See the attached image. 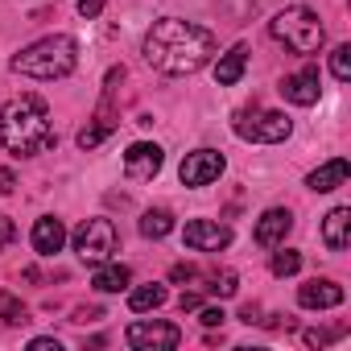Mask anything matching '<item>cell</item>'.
<instances>
[{
	"label": "cell",
	"instance_id": "obj_31",
	"mask_svg": "<svg viewBox=\"0 0 351 351\" xmlns=\"http://www.w3.org/2000/svg\"><path fill=\"white\" fill-rule=\"evenodd\" d=\"M169 277H173V281H191V277H195V265H173Z\"/></svg>",
	"mask_w": 351,
	"mask_h": 351
},
{
	"label": "cell",
	"instance_id": "obj_24",
	"mask_svg": "<svg viewBox=\"0 0 351 351\" xmlns=\"http://www.w3.org/2000/svg\"><path fill=\"white\" fill-rule=\"evenodd\" d=\"M298 269H302V252L285 248V252H277V256H273V273H277V277H293Z\"/></svg>",
	"mask_w": 351,
	"mask_h": 351
},
{
	"label": "cell",
	"instance_id": "obj_30",
	"mask_svg": "<svg viewBox=\"0 0 351 351\" xmlns=\"http://www.w3.org/2000/svg\"><path fill=\"white\" fill-rule=\"evenodd\" d=\"M91 318H104V310H99V306H83V310H75V322H91Z\"/></svg>",
	"mask_w": 351,
	"mask_h": 351
},
{
	"label": "cell",
	"instance_id": "obj_5",
	"mask_svg": "<svg viewBox=\"0 0 351 351\" xmlns=\"http://www.w3.org/2000/svg\"><path fill=\"white\" fill-rule=\"evenodd\" d=\"M232 128H236V136H244V141H252V145H281V141L289 136V128H293V124L285 120V112L244 108V112H236Z\"/></svg>",
	"mask_w": 351,
	"mask_h": 351
},
{
	"label": "cell",
	"instance_id": "obj_34",
	"mask_svg": "<svg viewBox=\"0 0 351 351\" xmlns=\"http://www.w3.org/2000/svg\"><path fill=\"white\" fill-rule=\"evenodd\" d=\"M13 186H17V182H13V173H9V169H0V195H13Z\"/></svg>",
	"mask_w": 351,
	"mask_h": 351
},
{
	"label": "cell",
	"instance_id": "obj_22",
	"mask_svg": "<svg viewBox=\"0 0 351 351\" xmlns=\"http://www.w3.org/2000/svg\"><path fill=\"white\" fill-rule=\"evenodd\" d=\"M21 322H29V310L9 289H0V326H21Z\"/></svg>",
	"mask_w": 351,
	"mask_h": 351
},
{
	"label": "cell",
	"instance_id": "obj_15",
	"mask_svg": "<svg viewBox=\"0 0 351 351\" xmlns=\"http://www.w3.org/2000/svg\"><path fill=\"white\" fill-rule=\"evenodd\" d=\"M347 240H351V211H347V207H335V211L322 219V244H326L330 252H343Z\"/></svg>",
	"mask_w": 351,
	"mask_h": 351
},
{
	"label": "cell",
	"instance_id": "obj_28",
	"mask_svg": "<svg viewBox=\"0 0 351 351\" xmlns=\"http://www.w3.org/2000/svg\"><path fill=\"white\" fill-rule=\"evenodd\" d=\"M13 236H17L13 219H9V215H0V248H5V244H13Z\"/></svg>",
	"mask_w": 351,
	"mask_h": 351
},
{
	"label": "cell",
	"instance_id": "obj_25",
	"mask_svg": "<svg viewBox=\"0 0 351 351\" xmlns=\"http://www.w3.org/2000/svg\"><path fill=\"white\" fill-rule=\"evenodd\" d=\"M236 289H240L236 273H219V277H211V293H215V298H236Z\"/></svg>",
	"mask_w": 351,
	"mask_h": 351
},
{
	"label": "cell",
	"instance_id": "obj_13",
	"mask_svg": "<svg viewBox=\"0 0 351 351\" xmlns=\"http://www.w3.org/2000/svg\"><path fill=\"white\" fill-rule=\"evenodd\" d=\"M298 302L306 306V310H335L339 302H343V285L339 281H306L302 289H298Z\"/></svg>",
	"mask_w": 351,
	"mask_h": 351
},
{
	"label": "cell",
	"instance_id": "obj_33",
	"mask_svg": "<svg viewBox=\"0 0 351 351\" xmlns=\"http://www.w3.org/2000/svg\"><path fill=\"white\" fill-rule=\"evenodd\" d=\"M29 351H58V339H34Z\"/></svg>",
	"mask_w": 351,
	"mask_h": 351
},
{
	"label": "cell",
	"instance_id": "obj_4",
	"mask_svg": "<svg viewBox=\"0 0 351 351\" xmlns=\"http://www.w3.org/2000/svg\"><path fill=\"white\" fill-rule=\"evenodd\" d=\"M269 34L289 50V54H318L322 50V42H326V29H322V21H318V13H310V9H302V5H293V9H281L273 21H269Z\"/></svg>",
	"mask_w": 351,
	"mask_h": 351
},
{
	"label": "cell",
	"instance_id": "obj_32",
	"mask_svg": "<svg viewBox=\"0 0 351 351\" xmlns=\"http://www.w3.org/2000/svg\"><path fill=\"white\" fill-rule=\"evenodd\" d=\"M178 306H182V310H199V306H203V298H199V293H182V298H178Z\"/></svg>",
	"mask_w": 351,
	"mask_h": 351
},
{
	"label": "cell",
	"instance_id": "obj_29",
	"mask_svg": "<svg viewBox=\"0 0 351 351\" xmlns=\"http://www.w3.org/2000/svg\"><path fill=\"white\" fill-rule=\"evenodd\" d=\"M79 13H83L87 21H91V17H99V13H104V0H79Z\"/></svg>",
	"mask_w": 351,
	"mask_h": 351
},
{
	"label": "cell",
	"instance_id": "obj_10",
	"mask_svg": "<svg viewBox=\"0 0 351 351\" xmlns=\"http://www.w3.org/2000/svg\"><path fill=\"white\" fill-rule=\"evenodd\" d=\"M161 149L157 145H149V141H136V145H128V153H124V173L132 182H149V178H157V169H161Z\"/></svg>",
	"mask_w": 351,
	"mask_h": 351
},
{
	"label": "cell",
	"instance_id": "obj_7",
	"mask_svg": "<svg viewBox=\"0 0 351 351\" xmlns=\"http://www.w3.org/2000/svg\"><path fill=\"white\" fill-rule=\"evenodd\" d=\"M124 343L132 351H169V347L182 343V330L173 322H132L124 330Z\"/></svg>",
	"mask_w": 351,
	"mask_h": 351
},
{
	"label": "cell",
	"instance_id": "obj_17",
	"mask_svg": "<svg viewBox=\"0 0 351 351\" xmlns=\"http://www.w3.org/2000/svg\"><path fill=\"white\" fill-rule=\"evenodd\" d=\"M244 66H248V46H232V50H228V54L215 62V83H219V87H232V83H240Z\"/></svg>",
	"mask_w": 351,
	"mask_h": 351
},
{
	"label": "cell",
	"instance_id": "obj_35",
	"mask_svg": "<svg viewBox=\"0 0 351 351\" xmlns=\"http://www.w3.org/2000/svg\"><path fill=\"white\" fill-rule=\"evenodd\" d=\"M240 318L252 326V322H261V310H256V306H244V310H240Z\"/></svg>",
	"mask_w": 351,
	"mask_h": 351
},
{
	"label": "cell",
	"instance_id": "obj_26",
	"mask_svg": "<svg viewBox=\"0 0 351 351\" xmlns=\"http://www.w3.org/2000/svg\"><path fill=\"white\" fill-rule=\"evenodd\" d=\"M347 335V326H330V330H306L302 339L310 343V347H326V343H335V339H343Z\"/></svg>",
	"mask_w": 351,
	"mask_h": 351
},
{
	"label": "cell",
	"instance_id": "obj_3",
	"mask_svg": "<svg viewBox=\"0 0 351 351\" xmlns=\"http://www.w3.org/2000/svg\"><path fill=\"white\" fill-rule=\"evenodd\" d=\"M79 62V46L75 38L66 34H54V38H42L34 46H25L21 54H13V71L17 75H29V79H66Z\"/></svg>",
	"mask_w": 351,
	"mask_h": 351
},
{
	"label": "cell",
	"instance_id": "obj_14",
	"mask_svg": "<svg viewBox=\"0 0 351 351\" xmlns=\"http://www.w3.org/2000/svg\"><path fill=\"white\" fill-rule=\"evenodd\" d=\"M34 252L38 256H54V252H62V244H66V228H62V219H54V215H46V219H38L34 223Z\"/></svg>",
	"mask_w": 351,
	"mask_h": 351
},
{
	"label": "cell",
	"instance_id": "obj_12",
	"mask_svg": "<svg viewBox=\"0 0 351 351\" xmlns=\"http://www.w3.org/2000/svg\"><path fill=\"white\" fill-rule=\"evenodd\" d=\"M289 228H293V215L281 211V207H273V211H265V215L256 219V232H252V236H256L261 248H277V244H285Z\"/></svg>",
	"mask_w": 351,
	"mask_h": 351
},
{
	"label": "cell",
	"instance_id": "obj_9",
	"mask_svg": "<svg viewBox=\"0 0 351 351\" xmlns=\"http://www.w3.org/2000/svg\"><path fill=\"white\" fill-rule=\"evenodd\" d=\"M182 240H186V248H195V252H219V248L232 244V228L211 223V219H191L186 232H182Z\"/></svg>",
	"mask_w": 351,
	"mask_h": 351
},
{
	"label": "cell",
	"instance_id": "obj_19",
	"mask_svg": "<svg viewBox=\"0 0 351 351\" xmlns=\"http://www.w3.org/2000/svg\"><path fill=\"white\" fill-rule=\"evenodd\" d=\"M112 128H116V116H112V108L104 104V108H99V116H95V124L79 128V149H95V145H99Z\"/></svg>",
	"mask_w": 351,
	"mask_h": 351
},
{
	"label": "cell",
	"instance_id": "obj_6",
	"mask_svg": "<svg viewBox=\"0 0 351 351\" xmlns=\"http://www.w3.org/2000/svg\"><path fill=\"white\" fill-rule=\"evenodd\" d=\"M120 248V236H116V223L112 219H83L79 223V232H75V252L87 261V265H99V261H108L112 252Z\"/></svg>",
	"mask_w": 351,
	"mask_h": 351
},
{
	"label": "cell",
	"instance_id": "obj_16",
	"mask_svg": "<svg viewBox=\"0 0 351 351\" xmlns=\"http://www.w3.org/2000/svg\"><path fill=\"white\" fill-rule=\"evenodd\" d=\"M347 173H351L347 157H335V161H326V165H318V169L310 173L306 186H310V191H318V195H326V191H335V186H343V182H347Z\"/></svg>",
	"mask_w": 351,
	"mask_h": 351
},
{
	"label": "cell",
	"instance_id": "obj_21",
	"mask_svg": "<svg viewBox=\"0 0 351 351\" xmlns=\"http://www.w3.org/2000/svg\"><path fill=\"white\" fill-rule=\"evenodd\" d=\"M173 232V215L169 211H145L141 215V236L145 240H165Z\"/></svg>",
	"mask_w": 351,
	"mask_h": 351
},
{
	"label": "cell",
	"instance_id": "obj_23",
	"mask_svg": "<svg viewBox=\"0 0 351 351\" xmlns=\"http://www.w3.org/2000/svg\"><path fill=\"white\" fill-rule=\"evenodd\" d=\"M330 75H335L339 83L351 79V46H335V50H330Z\"/></svg>",
	"mask_w": 351,
	"mask_h": 351
},
{
	"label": "cell",
	"instance_id": "obj_1",
	"mask_svg": "<svg viewBox=\"0 0 351 351\" xmlns=\"http://www.w3.org/2000/svg\"><path fill=\"white\" fill-rule=\"evenodd\" d=\"M215 50H219L215 34L182 17H161L145 34V62L161 75H195L211 62Z\"/></svg>",
	"mask_w": 351,
	"mask_h": 351
},
{
	"label": "cell",
	"instance_id": "obj_8",
	"mask_svg": "<svg viewBox=\"0 0 351 351\" xmlns=\"http://www.w3.org/2000/svg\"><path fill=\"white\" fill-rule=\"evenodd\" d=\"M219 173H223V153H215V149H195V153L182 157L178 178H182V186H207V182L219 178Z\"/></svg>",
	"mask_w": 351,
	"mask_h": 351
},
{
	"label": "cell",
	"instance_id": "obj_27",
	"mask_svg": "<svg viewBox=\"0 0 351 351\" xmlns=\"http://www.w3.org/2000/svg\"><path fill=\"white\" fill-rule=\"evenodd\" d=\"M223 318H228V314H223L219 306H207V310L199 314V322H203V326H223Z\"/></svg>",
	"mask_w": 351,
	"mask_h": 351
},
{
	"label": "cell",
	"instance_id": "obj_20",
	"mask_svg": "<svg viewBox=\"0 0 351 351\" xmlns=\"http://www.w3.org/2000/svg\"><path fill=\"white\" fill-rule=\"evenodd\" d=\"M157 306H165V285H141V289L128 293L132 314H145V310H157Z\"/></svg>",
	"mask_w": 351,
	"mask_h": 351
},
{
	"label": "cell",
	"instance_id": "obj_2",
	"mask_svg": "<svg viewBox=\"0 0 351 351\" xmlns=\"http://www.w3.org/2000/svg\"><path fill=\"white\" fill-rule=\"evenodd\" d=\"M0 141L13 157H38L54 145V124L50 108L42 95H17L9 99L5 116H0Z\"/></svg>",
	"mask_w": 351,
	"mask_h": 351
},
{
	"label": "cell",
	"instance_id": "obj_11",
	"mask_svg": "<svg viewBox=\"0 0 351 351\" xmlns=\"http://www.w3.org/2000/svg\"><path fill=\"white\" fill-rule=\"evenodd\" d=\"M277 91H281L289 104L310 108V104H318V71H314V66H306V71H298V75H285Z\"/></svg>",
	"mask_w": 351,
	"mask_h": 351
},
{
	"label": "cell",
	"instance_id": "obj_18",
	"mask_svg": "<svg viewBox=\"0 0 351 351\" xmlns=\"http://www.w3.org/2000/svg\"><path fill=\"white\" fill-rule=\"evenodd\" d=\"M128 281H132V269L128 265H104V261H99V269L91 277V285L99 293H120V289H128Z\"/></svg>",
	"mask_w": 351,
	"mask_h": 351
}]
</instances>
